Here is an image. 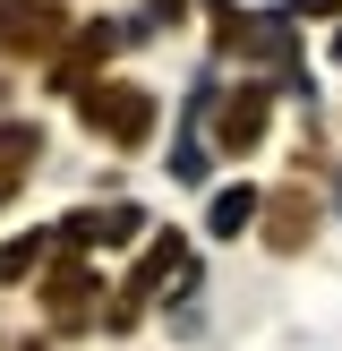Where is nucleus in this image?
Wrapping results in <instances>:
<instances>
[{"instance_id": "obj_5", "label": "nucleus", "mask_w": 342, "mask_h": 351, "mask_svg": "<svg viewBox=\"0 0 342 351\" xmlns=\"http://www.w3.org/2000/svg\"><path fill=\"white\" fill-rule=\"evenodd\" d=\"M317 223H325L317 189H300V180H291V189H274V197H265V223H256V240H265L274 257H300L308 240H317Z\"/></svg>"}, {"instance_id": "obj_1", "label": "nucleus", "mask_w": 342, "mask_h": 351, "mask_svg": "<svg viewBox=\"0 0 342 351\" xmlns=\"http://www.w3.org/2000/svg\"><path fill=\"white\" fill-rule=\"evenodd\" d=\"M77 120H86V137H103L111 154H146L154 129H163V95L137 86V77H103V86L77 95Z\"/></svg>"}, {"instance_id": "obj_6", "label": "nucleus", "mask_w": 342, "mask_h": 351, "mask_svg": "<svg viewBox=\"0 0 342 351\" xmlns=\"http://www.w3.org/2000/svg\"><path fill=\"white\" fill-rule=\"evenodd\" d=\"M129 240H146V215L137 206H77L60 223V249H129Z\"/></svg>"}, {"instance_id": "obj_12", "label": "nucleus", "mask_w": 342, "mask_h": 351, "mask_svg": "<svg viewBox=\"0 0 342 351\" xmlns=\"http://www.w3.org/2000/svg\"><path fill=\"white\" fill-rule=\"evenodd\" d=\"M325 17H342V0H291V26H325Z\"/></svg>"}, {"instance_id": "obj_8", "label": "nucleus", "mask_w": 342, "mask_h": 351, "mask_svg": "<svg viewBox=\"0 0 342 351\" xmlns=\"http://www.w3.org/2000/svg\"><path fill=\"white\" fill-rule=\"evenodd\" d=\"M111 51H120V34L103 26V17H94V26H77V34H68V51L51 60V86H60V95H86V86H103V60H111Z\"/></svg>"}, {"instance_id": "obj_11", "label": "nucleus", "mask_w": 342, "mask_h": 351, "mask_svg": "<svg viewBox=\"0 0 342 351\" xmlns=\"http://www.w3.org/2000/svg\"><path fill=\"white\" fill-rule=\"evenodd\" d=\"M51 266V232H17V240H0V283H26V274H43Z\"/></svg>"}, {"instance_id": "obj_2", "label": "nucleus", "mask_w": 342, "mask_h": 351, "mask_svg": "<svg viewBox=\"0 0 342 351\" xmlns=\"http://www.w3.org/2000/svg\"><path fill=\"white\" fill-rule=\"evenodd\" d=\"M68 34H77V17L60 9V0H0V60H60Z\"/></svg>"}, {"instance_id": "obj_3", "label": "nucleus", "mask_w": 342, "mask_h": 351, "mask_svg": "<svg viewBox=\"0 0 342 351\" xmlns=\"http://www.w3.org/2000/svg\"><path fill=\"white\" fill-rule=\"evenodd\" d=\"M94 266H86V249H60L43 266V317H51V335H86V326H111L103 317V300H94Z\"/></svg>"}, {"instance_id": "obj_10", "label": "nucleus", "mask_w": 342, "mask_h": 351, "mask_svg": "<svg viewBox=\"0 0 342 351\" xmlns=\"http://www.w3.org/2000/svg\"><path fill=\"white\" fill-rule=\"evenodd\" d=\"M43 163V120H0V189H17Z\"/></svg>"}, {"instance_id": "obj_4", "label": "nucleus", "mask_w": 342, "mask_h": 351, "mask_svg": "<svg viewBox=\"0 0 342 351\" xmlns=\"http://www.w3.org/2000/svg\"><path fill=\"white\" fill-rule=\"evenodd\" d=\"M265 129H274V86H256V77L222 86V103H214V154H256Z\"/></svg>"}, {"instance_id": "obj_7", "label": "nucleus", "mask_w": 342, "mask_h": 351, "mask_svg": "<svg viewBox=\"0 0 342 351\" xmlns=\"http://www.w3.org/2000/svg\"><path fill=\"white\" fill-rule=\"evenodd\" d=\"M171 266H180V232H154V240H146V257L129 266V283H120V308H111V335H120V326H137V317H146L154 283H163Z\"/></svg>"}, {"instance_id": "obj_9", "label": "nucleus", "mask_w": 342, "mask_h": 351, "mask_svg": "<svg viewBox=\"0 0 342 351\" xmlns=\"http://www.w3.org/2000/svg\"><path fill=\"white\" fill-rule=\"evenodd\" d=\"M256 223H265V197H256L248 180L214 189V206H205V232H214V240H239V232H256Z\"/></svg>"}]
</instances>
